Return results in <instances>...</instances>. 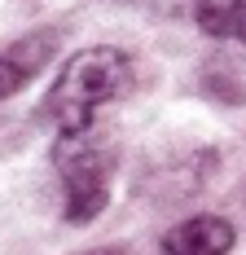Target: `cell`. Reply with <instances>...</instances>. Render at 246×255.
Masks as SVG:
<instances>
[{"mask_svg": "<svg viewBox=\"0 0 246 255\" xmlns=\"http://www.w3.org/2000/svg\"><path fill=\"white\" fill-rule=\"evenodd\" d=\"M194 18L207 35L246 49V0H194Z\"/></svg>", "mask_w": 246, "mask_h": 255, "instance_id": "obj_5", "label": "cell"}, {"mask_svg": "<svg viewBox=\"0 0 246 255\" xmlns=\"http://www.w3.org/2000/svg\"><path fill=\"white\" fill-rule=\"evenodd\" d=\"M127 93H132V62H127V53L97 44V49L75 53L62 66L49 102H44V115L62 132H79V128H93L101 110L123 102Z\"/></svg>", "mask_w": 246, "mask_h": 255, "instance_id": "obj_1", "label": "cell"}, {"mask_svg": "<svg viewBox=\"0 0 246 255\" xmlns=\"http://www.w3.org/2000/svg\"><path fill=\"white\" fill-rule=\"evenodd\" d=\"M53 49H57V31H35V35L13 40L9 49H0V97L22 93L26 84L49 66Z\"/></svg>", "mask_w": 246, "mask_h": 255, "instance_id": "obj_3", "label": "cell"}, {"mask_svg": "<svg viewBox=\"0 0 246 255\" xmlns=\"http://www.w3.org/2000/svg\"><path fill=\"white\" fill-rule=\"evenodd\" d=\"M233 251V225L220 216H194L163 238V255H229Z\"/></svg>", "mask_w": 246, "mask_h": 255, "instance_id": "obj_4", "label": "cell"}, {"mask_svg": "<svg viewBox=\"0 0 246 255\" xmlns=\"http://www.w3.org/2000/svg\"><path fill=\"white\" fill-rule=\"evenodd\" d=\"M53 167L66 189V220L71 225H88L93 216L106 211L110 198V176H115V150L101 136V128H79V132H62L53 145Z\"/></svg>", "mask_w": 246, "mask_h": 255, "instance_id": "obj_2", "label": "cell"}]
</instances>
